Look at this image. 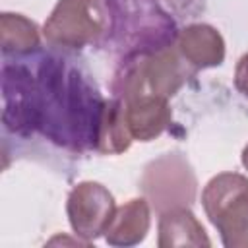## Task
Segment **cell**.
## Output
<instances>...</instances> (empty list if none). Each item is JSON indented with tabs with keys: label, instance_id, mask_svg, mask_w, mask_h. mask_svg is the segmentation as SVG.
I'll return each instance as SVG.
<instances>
[{
	"label": "cell",
	"instance_id": "obj_1",
	"mask_svg": "<svg viewBox=\"0 0 248 248\" xmlns=\"http://www.w3.org/2000/svg\"><path fill=\"white\" fill-rule=\"evenodd\" d=\"M2 122L17 136L41 134L70 149H99L107 103L70 60L39 54L2 68Z\"/></svg>",
	"mask_w": 248,
	"mask_h": 248
},
{
	"label": "cell",
	"instance_id": "obj_9",
	"mask_svg": "<svg viewBox=\"0 0 248 248\" xmlns=\"http://www.w3.org/2000/svg\"><path fill=\"white\" fill-rule=\"evenodd\" d=\"M242 163H244V167L248 169V145H246V149H244V153H242Z\"/></svg>",
	"mask_w": 248,
	"mask_h": 248
},
{
	"label": "cell",
	"instance_id": "obj_6",
	"mask_svg": "<svg viewBox=\"0 0 248 248\" xmlns=\"http://www.w3.org/2000/svg\"><path fill=\"white\" fill-rule=\"evenodd\" d=\"M149 227V209L143 200H132L116 215H112L105 229L110 244H132L145 236Z\"/></svg>",
	"mask_w": 248,
	"mask_h": 248
},
{
	"label": "cell",
	"instance_id": "obj_4",
	"mask_svg": "<svg viewBox=\"0 0 248 248\" xmlns=\"http://www.w3.org/2000/svg\"><path fill=\"white\" fill-rule=\"evenodd\" d=\"M112 211L114 200L101 184L83 182L70 194V223L74 231L83 236H97L103 232L112 219Z\"/></svg>",
	"mask_w": 248,
	"mask_h": 248
},
{
	"label": "cell",
	"instance_id": "obj_8",
	"mask_svg": "<svg viewBox=\"0 0 248 248\" xmlns=\"http://www.w3.org/2000/svg\"><path fill=\"white\" fill-rule=\"evenodd\" d=\"M236 87L248 95V54L240 58L238 68H236Z\"/></svg>",
	"mask_w": 248,
	"mask_h": 248
},
{
	"label": "cell",
	"instance_id": "obj_3",
	"mask_svg": "<svg viewBox=\"0 0 248 248\" xmlns=\"http://www.w3.org/2000/svg\"><path fill=\"white\" fill-rule=\"evenodd\" d=\"M108 10L99 0H60L45 23V37L60 48H81L107 33Z\"/></svg>",
	"mask_w": 248,
	"mask_h": 248
},
{
	"label": "cell",
	"instance_id": "obj_2",
	"mask_svg": "<svg viewBox=\"0 0 248 248\" xmlns=\"http://www.w3.org/2000/svg\"><path fill=\"white\" fill-rule=\"evenodd\" d=\"M203 207L225 246L248 244V180L244 176L232 172L215 176L203 192Z\"/></svg>",
	"mask_w": 248,
	"mask_h": 248
},
{
	"label": "cell",
	"instance_id": "obj_7",
	"mask_svg": "<svg viewBox=\"0 0 248 248\" xmlns=\"http://www.w3.org/2000/svg\"><path fill=\"white\" fill-rule=\"evenodd\" d=\"M8 19L14 25L12 33L10 29H2V50L4 54L14 52L16 56H25L29 52H33L39 46V33H37V25L25 17H21L19 14H6Z\"/></svg>",
	"mask_w": 248,
	"mask_h": 248
},
{
	"label": "cell",
	"instance_id": "obj_5",
	"mask_svg": "<svg viewBox=\"0 0 248 248\" xmlns=\"http://www.w3.org/2000/svg\"><path fill=\"white\" fill-rule=\"evenodd\" d=\"M180 52L196 68L219 66L223 60V39L209 25H192L178 35Z\"/></svg>",
	"mask_w": 248,
	"mask_h": 248
}]
</instances>
